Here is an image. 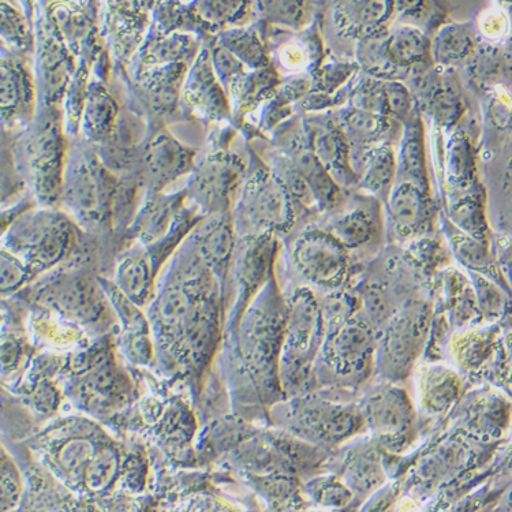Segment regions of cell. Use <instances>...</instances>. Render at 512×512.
Wrapping results in <instances>:
<instances>
[{
    "label": "cell",
    "instance_id": "9a60e30c",
    "mask_svg": "<svg viewBox=\"0 0 512 512\" xmlns=\"http://www.w3.org/2000/svg\"><path fill=\"white\" fill-rule=\"evenodd\" d=\"M394 175V160L387 149H381L368 164L366 183L372 190L386 188Z\"/></svg>",
    "mask_w": 512,
    "mask_h": 512
},
{
    "label": "cell",
    "instance_id": "5b68a950",
    "mask_svg": "<svg viewBox=\"0 0 512 512\" xmlns=\"http://www.w3.org/2000/svg\"><path fill=\"white\" fill-rule=\"evenodd\" d=\"M386 47L395 65L420 62L428 51L424 35L411 28L398 29L388 40Z\"/></svg>",
    "mask_w": 512,
    "mask_h": 512
},
{
    "label": "cell",
    "instance_id": "ffe728a7",
    "mask_svg": "<svg viewBox=\"0 0 512 512\" xmlns=\"http://www.w3.org/2000/svg\"><path fill=\"white\" fill-rule=\"evenodd\" d=\"M25 272L21 264L13 257H7L3 253L2 257V286L3 290L14 289L24 280Z\"/></svg>",
    "mask_w": 512,
    "mask_h": 512
},
{
    "label": "cell",
    "instance_id": "8992f818",
    "mask_svg": "<svg viewBox=\"0 0 512 512\" xmlns=\"http://www.w3.org/2000/svg\"><path fill=\"white\" fill-rule=\"evenodd\" d=\"M118 284L127 297L142 301L149 289V269L140 256L127 257L118 269Z\"/></svg>",
    "mask_w": 512,
    "mask_h": 512
},
{
    "label": "cell",
    "instance_id": "9c48e42d",
    "mask_svg": "<svg viewBox=\"0 0 512 512\" xmlns=\"http://www.w3.org/2000/svg\"><path fill=\"white\" fill-rule=\"evenodd\" d=\"M102 179L93 173L91 167L81 168L80 173L74 174L73 196L74 203L84 212L99 211L102 201Z\"/></svg>",
    "mask_w": 512,
    "mask_h": 512
},
{
    "label": "cell",
    "instance_id": "7402d4cb",
    "mask_svg": "<svg viewBox=\"0 0 512 512\" xmlns=\"http://www.w3.org/2000/svg\"><path fill=\"white\" fill-rule=\"evenodd\" d=\"M350 126L354 132L362 134V136H372L379 132V118L371 114V112H357L351 115Z\"/></svg>",
    "mask_w": 512,
    "mask_h": 512
},
{
    "label": "cell",
    "instance_id": "277c9868",
    "mask_svg": "<svg viewBox=\"0 0 512 512\" xmlns=\"http://www.w3.org/2000/svg\"><path fill=\"white\" fill-rule=\"evenodd\" d=\"M249 208L257 219L280 222L286 218L287 213L283 190L274 181L264 179L253 188L252 196H249Z\"/></svg>",
    "mask_w": 512,
    "mask_h": 512
},
{
    "label": "cell",
    "instance_id": "30bf717a",
    "mask_svg": "<svg viewBox=\"0 0 512 512\" xmlns=\"http://www.w3.org/2000/svg\"><path fill=\"white\" fill-rule=\"evenodd\" d=\"M117 469V455L114 451L103 448L95 454L85 470V482H87L88 488L95 492L103 491L114 480Z\"/></svg>",
    "mask_w": 512,
    "mask_h": 512
},
{
    "label": "cell",
    "instance_id": "8fae6325",
    "mask_svg": "<svg viewBox=\"0 0 512 512\" xmlns=\"http://www.w3.org/2000/svg\"><path fill=\"white\" fill-rule=\"evenodd\" d=\"M233 244L229 224L224 220H219L205 227L203 238H201V249L207 254L209 259L220 263L226 260Z\"/></svg>",
    "mask_w": 512,
    "mask_h": 512
},
{
    "label": "cell",
    "instance_id": "44dd1931",
    "mask_svg": "<svg viewBox=\"0 0 512 512\" xmlns=\"http://www.w3.org/2000/svg\"><path fill=\"white\" fill-rule=\"evenodd\" d=\"M386 102L392 108L396 115H407L410 111V97L407 95L402 85L392 84L390 88L384 91Z\"/></svg>",
    "mask_w": 512,
    "mask_h": 512
},
{
    "label": "cell",
    "instance_id": "7c38bea8",
    "mask_svg": "<svg viewBox=\"0 0 512 512\" xmlns=\"http://www.w3.org/2000/svg\"><path fill=\"white\" fill-rule=\"evenodd\" d=\"M95 457L92 444L87 440H71L59 452V463L67 473L85 472Z\"/></svg>",
    "mask_w": 512,
    "mask_h": 512
},
{
    "label": "cell",
    "instance_id": "4fadbf2b",
    "mask_svg": "<svg viewBox=\"0 0 512 512\" xmlns=\"http://www.w3.org/2000/svg\"><path fill=\"white\" fill-rule=\"evenodd\" d=\"M335 234L345 244H361L371 234V222L364 212L355 211L335 224Z\"/></svg>",
    "mask_w": 512,
    "mask_h": 512
},
{
    "label": "cell",
    "instance_id": "ba28073f",
    "mask_svg": "<svg viewBox=\"0 0 512 512\" xmlns=\"http://www.w3.org/2000/svg\"><path fill=\"white\" fill-rule=\"evenodd\" d=\"M470 48H472V39L465 29L461 26H447L437 36L435 43L437 61L444 63L459 61L469 54Z\"/></svg>",
    "mask_w": 512,
    "mask_h": 512
},
{
    "label": "cell",
    "instance_id": "5bb4252c",
    "mask_svg": "<svg viewBox=\"0 0 512 512\" xmlns=\"http://www.w3.org/2000/svg\"><path fill=\"white\" fill-rule=\"evenodd\" d=\"M159 315L164 323L177 325L190 316V300L185 291L171 289L166 291L159 304Z\"/></svg>",
    "mask_w": 512,
    "mask_h": 512
},
{
    "label": "cell",
    "instance_id": "7a4b0ae2",
    "mask_svg": "<svg viewBox=\"0 0 512 512\" xmlns=\"http://www.w3.org/2000/svg\"><path fill=\"white\" fill-rule=\"evenodd\" d=\"M22 244L33 248V256L40 264L55 263L69 244V229L54 215L33 216L32 222L21 230Z\"/></svg>",
    "mask_w": 512,
    "mask_h": 512
},
{
    "label": "cell",
    "instance_id": "2e32d148",
    "mask_svg": "<svg viewBox=\"0 0 512 512\" xmlns=\"http://www.w3.org/2000/svg\"><path fill=\"white\" fill-rule=\"evenodd\" d=\"M213 321L205 312L193 313L186 323V340L194 351H203L211 342L213 335Z\"/></svg>",
    "mask_w": 512,
    "mask_h": 512
},
{
    "label": "cell",
    "instance_id": "603a6c76",
    "mask_svg": "<svg viewBox=\"0 0 512 512\" xmlns=\"http://www.w3.org/2000/svg\"><path fill=\"white\" fill-rule=\"evenodd\" d=\"M435 107L440 118L447 122L451 121L458 107L454 93L451 91L439 92V95L435 97Z\"/></svg>",
    "mask_w": 512,
    "mask_h": 512
},
{
    "label": "cell",
    "instance_id": "6da1fadb",
    "mask_svg": "<svg viewBox=\"0 0 512 512\" xmlns=\"http://www.w3.org/2000/svg\"><path fill=\"white\" fill-rule=\"evenodd\" d=\"M295 257L310 279L330 283L342 274L345 256L335 239L323 234H308L298 242Z\"/></svg>",
    "mask_w": 512,
    "mask_h": 512
},
{
    "label": "cell",
    "instance_id": "e0dca14e",
    "mask_svg": "<svg viewBox=\"0 0 512 512\" xmlns=\"http://www.w3.org/2000/svg\"><path fill=\"white\" fill-rule=\"evenodd\" d=\"M21 480L13 462L3 457L2 462V511H13L21 499Z\"/></svg>",
    "mask_w": 512,
    "mask_h": 512
},
{
    "label": "cell",
    "instance_id": "d6986e66",
    "mask_svg": "<svg viewBox=\"0 0 512 512\" xmlns=\"http://www.w3.org/2000/svg\"><path fill=\"white\" fill-rule=\"evenodd\" d=\"M317 153L325 163L336 164L342 160V142L335 134L327 133L317 140Z\"/></svg>",
    "mask_w": 512,
    "mask_h": 512
},
{
    "label": "cell",
    "instance_id": "3957f363",
    "mask_svg": "<svg viewBox=\"0 0 512 512\" xmlns=\"http://www.w3.org/2000/svg\"><path fill=\"white\" fill-rule=\"evenodd\" d=\"M390 211L399 229L405 231L417 229L425 218V201L420 188L413 183L399 185L392 194Z\"/></svg>",
    "mask_w": 512,
    "mask_h": 512
},
{
    "label": "cell",
    "instance_id": "ac0fdd59",
    "mask_svg": "<svg viewBox=\"0 0 512 512\" xmlns=\"http://www.w3.org/2000/svg\"><path fill=\"white\" fill-rule=\"evenodd\" d=\"M403 168H405V173L413 179L414 186H417V182H425V166L424 159H422L421 144L416 138L407 142L405 152H403Z\"/></svg>",
    "mask_w": 512,
    "mask_h": 512
},
{
    "label": "cell",
    "instance_id": "52a82bcc",
    "mask_svg": "<svg viewBox=\"0 0 512 512\" xmlns=\"http://www.w3.org/2000/svg\"><path fill=\"white\" fill-rule=\"evenodd\" d=\"M347 9L340 11V21L357 32L375 29L386 13V3H345Z\"/></svg>",
    "mask_w": 512,
    "mask_h": 512
}]
</instances>
